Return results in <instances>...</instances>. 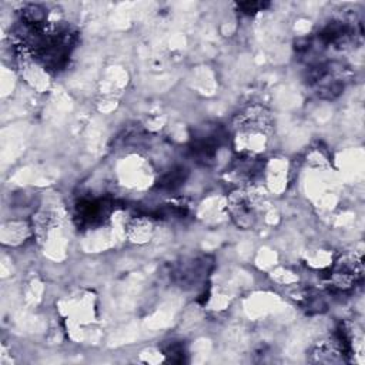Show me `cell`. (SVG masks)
Masks as SVG:
<instances>
[{"label":"cell","instance_id":"8992f818","mask_svg":"<svg viewBox=\"0 0 365 365\" xmlns=\"http://www.w3.org/2000/svg\"><path fill=\"white\" fill-rule=\"evenodd\" d=\"M240 8L244 11V12H247V14H255V12H258V9H261L263 8V5L261 4H241L240 5Z\"/></svg>","mask_w":365,"mask_h":365},{"label":"cell","instance_id":"5b68a950","mask_svg":"<svg viewBox=\"0 0 365 365\" xmlns=\"http://www.w3.org/2000/svg\"><path fill=\"white\" fill-rule=\"evenodd\" d=\"M186 170L184 169H176L169 171L167 174H164L160 181H159V187L163 190H174L179 186H181V183L186 180Z\"/></svg>","mask_w":365,"mask_h":365},{"label":"cell","instance_id":"6da1fadb","mask_svg":"<svg viewBox=\"0 0 365 365\" xmlns=\"http://www.w3.org/2000/svg\"><path fill=\"white\" fill-rule=\"evenodd\" d=\"M362 275V263L361 258L354 255H344L341 257L337 264L334 271L331 273L329 282L332 287L338 290H347L352 287Z\"/></svg>","mask_w":365,"mask_h":365},{"label":"cell","instance_id":"7a4b0ae2","mask_svg":"<svg viewBox=\"0 0 365 365\" xmlns=\"http://www.w3.org/2000/svg\"><path fill=\"white\" fill-rule=\"evenodd\" d=\"M233 218L240 227L248 228L257 218V200L250 191H236L230 200Z\"/></svg>","mask_w":365,"mask_h":365},{"label":"cell","instance_id":"277c9868","mask_svg":"<svg viewBox=\"0 0 365 365\" xmlns=\"http://www.w3.org/2000/svg\"><path fill=\"white\" fill-rule=\"evenodd\" d=\"M127 234H129V238L134 243H139V244L146 243L152 238L153 224L149 218L137 217L130 221V224L127 227Z\"/></svg>","mask_w":365,"mask_h":365},{"label":"cell","instance_id":"3957f363","mask_svg":"<svg viewBox=\"0 0 365 365\" xmlns=\"http://www.w3.org/2000/svg\"><path fill=\"white\" fill-rule=\"evenodd\" d=\"M110 204L100 199L82 200L78 204V218L82 226H96L109 216Z\"/></svg>","mask_w":365,"mask_h":365}]
</instances>
